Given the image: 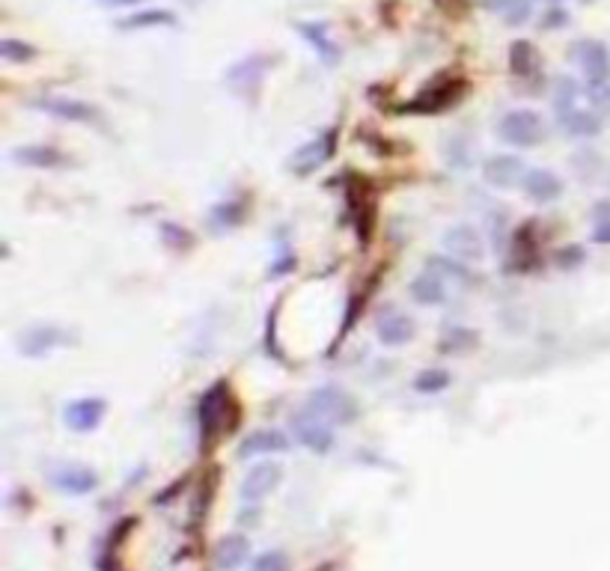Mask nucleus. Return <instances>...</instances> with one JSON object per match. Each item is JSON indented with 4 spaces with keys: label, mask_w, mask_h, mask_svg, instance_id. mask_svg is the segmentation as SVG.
Here are the masks:
<instances>
[{
    "label": "nucleus",
    "mask_w": 610,
    "mask_h": 571,
    "mask_svg": "<svg viewBox=\"0 0 610 571\" xmlns=\"http://www.w3.org/2000/svg\"><path fill=\"white\" fill-rule=\"evenodd\" d=\"M578 96H581V87H578L572 78H557V81L551 84V102H554V108L560 111V116L575 111Z\"/></svg>",
    "instance_id": "nucleus-27"
},
{
    "label": "nucleus",
    "mask_w": 610,
    "mask_h": 571,
    "mask_svg": "<svg viewBox=\"0 0 610 571\" xmlns=\"http://www.w3.org/2000/svg\"><path fill=\"white\" fill-rule=\"evenodd\" d=\"M105 3H111V6H131V3H140V0H105Z\"/></svg>",
    "instance_id": "nucleus-37"
},
{
    "label": "nucleus",
    "mask_w": 610,
    "mask_h": 571,
    "mask_svg": "<svg viewBox=\"0 0 610 571\" xmlns=\"http://www.w3.org/2000/svg\"><path fill=\"white\" fill-rule=\"evenodd\" d=\"M497 134L509 143V146H521V149H533L542 143L545 137V122L536 111H509L500 119Z\"/></svg>",
    "instance_id": "nucleus-3"
},
{
    "label": "nucleus",
    "mask_w": 610,
    "mask_h": 571,
    "mask_svg": "<svg viewBox=\"0 0 610 571\" xmlns=\"http://www.w3.org/2000/svg\"><path fill=\"white\" fill-rule=\"evenodd\" d=\"M411 298L423 307H435V304H444L447 298V286H444V277L432 274V271H423L420 277L411 280Z\"/></svg>",
    "instance_id": "nucleus-20"
},
{
    "label": "nucleus",
    "mask_w": 610,
    "mask_h": 571,
    "mask_svg": "<svg viewBox=\"0 0 610 571\" xmlns=\"http://www.w3.org/2000/svg\"><path fill=\"white\" fill-rule=\"evenodd\" d=\"M122 30H137V27H170L176 24V15L167 9H146V12H134L128 18L117 21Z\"/></svg>",
    "instance_id": "nucleus-26"
},
{
    "label": "nucleus",
    "mask_w": 610,
    "mask_h": 571,
    "mask_svg": "<svg viewBox=\"0 0 610 571\" xmlns=\"http://www.w3.org/2000/svg\"><path fill=\"white\" fill-rule=\"evenodd\" d=\"M253 571H286V557L280 551H268L253 563Z\"/></svg>",
    "instance_id": "nucleus-33"
},
{
    "label": "nucleus",
    "mask_w": 610,
    "mask_h": 571,
    "mask_svg": "<svg viewBox=\"0 0 610 571\" xmlns=\"http://www.w3.org/2000/svg\"><path fill=\"white\" fill-rule=\"evenodd\" d=\"M548 3H551V6H557V3H560V0H548Z\"/></svg>",
    "instance_id": "nucleus-39"
},
{
    "label": "nucleus",
    "mask_w": 610,
    "mask_h": 571,
    "mask_svg": "<svg viewBox=\"0 0 610 571\" xmlns=\"http://www.w3.org/2000/svg\"><path fill=\"white\" fill-rule=\"evenodd\" d=\"M557 262L560 265H578V262H584V250L581 247H563L560 253H557Z\"/></svg>",
    "instance_id": "nucleus-34"
},
{
    "label": "nucleus",
    "mask_w": 610,
    "mask_h": 571,
    "mask_svg": "<svg viewBox=\"0 0 610 571\" xmlns=\"http://www.w3.org/2000/svg\"><path fill=\"white\" fill-rule=\"evenodd\" d=\"M509 69L515 72V75H521V78H527V75H533L536 69H539V51L533 48V42H512V48H509Z\"/></svg>",
    "instance_id": "nucleus-24"
},
{
    "label": "nucleus",
    "mask_w": 610,
    "mask_h": 571,
    "mask_svg": "<svg viewBox=\"0 0 610 571\" xmlns=\"http://www.w3.org/2000/svg\"><path fill=\"white\" fill-rule=\"evenodd\" d=\"M444 247L453 259L459 262H480L483 253H486V244H483V235L468 224H459V227L447 229L444 232Z\"/></svg>",
    "instance_id": "nucleus-6"
},
{
    "label": "nucleus",
    "mask_w": 610,
    "mask_h": 571,
    "mask_svg": "<svg viewBox=\"0 0 610 571\" xmlns=\"http://www.w3.org/2000/svg\"><path fill=\"white\" fill-rule=\"evenodd\" d=\"M298 33L316 48V54H319L325 63H337V60H340V48H337V42L328 36V24H325V21H301V24H298Z\"/></svg>",
    "instance_id": "nucleus-17"
},
{
    "label": "nucleus",
    "mask_w": 610,
    "mask_h": 571,
    "mask_svg": "<svg viewBox=\"0 0 610 571\" xmlns=\"http://www.w3.org/2000/svg\"><path fill=\"white\" fill-rule=\"evenodd\" d=\"M280 479H283V467L274 461H262V464L250 467L242 482L244 503H259L262 497H268L280 485Z\"/></svg>",
    "instance_id": "nucleus-7"
},
{
    "label": "nucleus",
    "mask_w": 610,
    "mask_h": 571,
    "mask_svg": "<svg viewBox=\"0 0 610 571\" xmlns=\"http://www.w3.org/2000/svg\"><path fill=\"white\" fill-rule=\"evenodd\" d=\"M465 93V81H438L435 87H429L426 93H420L408 111H417V114H438L450 105H456Z\"/></svg>",
    "instance_id": "nucleus-8"
},
{
    "label": "nucleus",
    "mask_w": 610,
    "mask_h": 571,
    "mask_svg": "<svg viewBox=\"0 0 610 571\" xmlns=\"http://www.w3.org/2000/svg\"><path fill=\"white\" fill-rule=\"evenodd\" d=\"M51 482L66 491V494H90L96 485H99V476L96 470L90 467H81V464H66V467H57L51 473Z\"/></svg>",
    "instance_id": "nucleus-14"
},
{
    "label": "nucleus",
    "mask_w": 610,
    "mask_h": 571,
    "mask_svg": "<svg viewBox=\"0 0 610 571\" xmlns=\"http://www.w3.org/2000/svg\"><path fill=\"white\" fill-rule=\"evenodd\" d=\"M12 161H18V164H24V167L48 170V167H60V164L66 161V155H63L60 149H54V146H39V143H33V146L15 149V152H12Z\"/></svg>",
    "instance_id": "nucleus-19"
},
{
    "label": "nucleus",
    "mask_w": 610,
    "mask_h": 571,
    "mask_svg": "<svg viewBox=\"0 0 610 571\" xmlns=\"http://www.w3.org/2000/svg\"><path fill=\"white\" fill-rule=\"evenodd\" d=\"M521 188H524V194H527L533 203H539V206L557 203V200L563 197V179H560L557 173H551V170H539V167L527 170Z\"/></svg>",
    "instance_id": "nucleus-10"
},
{
    "label": "nucleus",
    "mask_w": 610,
    "mask_h": 571,
    "mask_svg": "<svg viewBox=\"0 0 610 571\" xmlns=\"http://www.w3.org/2000/svg\"><path fill=\"white\" fill-rule=\"evenodd\" d=\"M185 3H200V0H185Z\"/></svg>",
    "instance_id": "nucleus-40"
},
{
    "label": "nucleus",
    "mask_w": 610,
    "mask_h": 571,
    "mask_svg": "<svg viewBox=\"0 0 610 571\" xmlns=\"http://www.w3.org/2000/svg\"><path fill=\"white\" fill-rule=\"evenodd\" d=\"M247 554H250V545L244 536H224L215 545V566L221 571H236L247 560Z\"/></svg>",
    "instance_id": "nucleus-21"
},
{
    "label": "nucleus",
    "mask_w": 610,
    "mask_h": 571,
    "mask_svg": "<svg viewBox=\"0 0 610 571\" xmlns=\"http://www.w3.org/2000/svg\"><path fill=\"white\" fill-rule=\"evenodd\" d=\"M527 176V164L515 155H491L483 164V179L491 188H512L521 185Z\"/></svg>",
    "instance_id": "nucleus-9"
},
{
    "label": "nucleus",
    "mask_w": 610,
    "mask_h": 571,
    "mask_svg": "<svg viewBox=\"0 0 610 571\" xmlns=\"http://www.w3.org/2000/svg\"><path fill=\"white\" fill-rule=\"evenodd\" d=\"M242 221V209L239 203H224L212 212V227H233Z\"/></svg>",
    "instance_id": "nucleus-32"
},
{
    "label": "nucleus",
    "mask_w": 610,
    "mask_h": 571,
    "mask_svg": "<svg viewBox=\"0 0 610 571\" xmlns=\"http://www.w3.org/2000/svg\"><path fill=\"white\" fill-rule=\"evenodd\" d=\"M307 414L328 423V426H343V423H352L358 417V402L343 387L328 384V387H319L310 393Z\"/></svg>",
    "instance_id": "nucleus-2"
},
{
    "label": "nucleus",
    "mask_w": 610,
    "mask_h": 571,
    "mask_svg": "<svg viewBox=\"0 0 610 571\" xmlns=\"http://www.w3.org/2000/svg\"><path fill=\"white\" fill-rule=\"evenodd\" d=\"M450 372L447 369H423L417 378H414V390L417 393H441L450 387Z\"/></svg>",
    "instance_id": "nucleus-28"
},
{
    "label": "nucleus",
    "mask_w": 610,
    "mask_h": 571,
    "mask_svg": "<svg viewBox=\"0 0 610 571\" xmlns=\"http://www.w3.org/2000/svg\"><path fill=\"white\" fill-rule=\"evenodd\" d=\"M0 57L9 60V63H24V60H33V57H36V48L27 45V42L3 39V42H0Z\"/></svg>",
    "instance_id": "nucleus-30"
},
{
    "label": "nucleus",
    "mask_w": 610,
    "mask_h": 571,
    "mask_svg": "<svg viewBox=\"0 0 610 571\" xmlns=\"http://www.w3.org/2000/svg\"><path fill=\"white\" fill-rule=\"evenodd\" d=\"M560 128L569 137H596L602 131V119L590 111H569L560 116Z\"/></svg>",
    "instance_id": "nucleus-22"
},
{
    "label": "nucleus",
    "mask_w": 610,
    "mask_h": 571,
    "mask_svg": "<svg viewBox=\"0 0 610 571\" xmlns=\"http://www.w3.org/2000/svg\"><path fill=\"white\" fill-rule=\"evenodd\" d=\"M566 21H569V15H566L563 9H551V12H545V18H542V27H545V30H548V27H551V30H560V27H563Z\"/></svg>",
    "instance_id": "nucleus-35"
},
{
    "label": "nucleus",
    "mask_w": 610,
    "mask_h": 571,
    "mask_svg": "<svg viewBox=\"0 0 610 571\" xmlns=\"http://www.w3.org/2000/svg\"><path fill=\"white\" fill-rule=\"evenodd\" d=\"M334 149H337V131H328L325 137L304 143V146L289 158V167H292V173L307 176V173H313L316 167H322V164L334 155Z\"/></svg>",
    "instance_id": "nucleus-5"
},
{
    "label": "nucleus",
    "mask_w": 610,
    "mask_h": 571,
    "mask_svg": "<svg viewBox=\"0 0 610 571\" xmlns=\"http://www.w3.org/2000/svg\"><path fill=\"white\" fill-rule=\"evenodd\" d=\"M581 3H593V0H581Z\"/></svg>",
    "instance_id": "nucleus-41"
},
{
    "label": "nucleus",
    "mask_w": 610,
    "mask_h": 571,
    "mask_svg": "<svg viewBox=\"0 0 610 571\" xmlns=\"http://www.w3.org/2000/svg\"><path fill=\"white\" fill-rule=\"evenodd\" d=\"M105 411H108V402L105 399H96V396H87V399H75L66 405L63 417L69 423V429L75 432H93L102 420H105Z\"/></svg>",
    "instance_id": "nucleus-11"
},
{
    "label": "nucleus",
    "mask_w": 610,
    "mask_h": 571,
    "mask_svg": "<svg viewBox=\"0 0 610 571\" xmlns=\"http://www.w3.org/2000/svg\"><path fill=\"white\" fill-rule=\"evenodd\" d=\"M572 57L578 60V66L587 75L590 87H608L610 78V54L605 42H578Z\"/></svg>",
    "instance_id": "nucleus-4"
},
{
    "label": "nucleus",
    "mask_w": 610,
    "mask_h": 571,
    "mask_svg": "<svg viewBox=\"0 0 610 571\" xmlns=\"http://www.w3.org/2000/svg\"><path fill=\"white\" fill-rule=\"evenodd\" d=\"M289 450V438L277 429H259V432H250L239 444V458H253V456H268V453H286Z\"/></svg>",
    "instance_id": "nucleus-15"
},
{
    "label": "nucleus",
    "mask_w": 610,
    "mask_h": 571,
    "mask_svg": "<svg viewBox=\"0 0 610 571\" xmlns=\"http://www.w3.org/2000/svg\"><path fill=\"white\" fill-rule=\"evenodd\" d=\"M426 271H432V274H438V277H453V280H459V283H468V271H465L459 262H450V259H441V256H432L429 265H426Z\"/></svg>",
    "instance_id": "nucleus-31"
},
{
    "label": "nucleus",
    "mask_w": 610,
    "mask_h": 571,
    "mask_svg": "<svg viewBox=\"0 0 610 571\" xmlns=\"http://www.w3.org/2000/svg\"><path fill=\"white\" fill-rule=\"evenodd\" d=\"M572 164H575V173L581 176V179H596L599 176V164H602V158L593 152V149H581V152H575V158H572Z\"/></svg>",
    "instance_id": "nucleus-29"
},
{
    "label": "nucleus",
    "mask_w": 610,
    "mask_h": 571,
    "mask_svg": "<svg viewBox=\"0 0 610 571\" xmlns=\"http://www.w3.org/2000/svg\"><path fill=\"white\" fill-rule=\"evenodd\" d=\"M197 417H200V438H203V447H209L218 432H230L227 426H233L236 417H242V411L236 408L227 381H218L215 387H209V390L203 393V399H200V405H197Z\"/></svg>",
    "instance_id": "nucleus-1"
},
{
    "label": "nucleus",
    "mask_w": 610,
    "mask_h": 571,
    "mask_svg": "<svg viewBox=\"0 0 610 571\" xmlns=\"http://www.w3.org/2000/svg\"><path fill=\"white\" fill-rule=\"evenodd\" d=\"M265 63H268V60H262V57H247L239 66H233V72L227 75L230 87H236V90H253V87L259 84L262 72H265Z\"/></svg>",
    "instance_id": "nucleus-23"
},
{
    "label": "nucleus",
    "mask_w": 610,
    "mask_h": 571,
    "mask_svg": "<svg viewBox=\"0 0 610 571\" xmlns=\"http://www.w3.org/2000/svg\"><path fill=\"white\" fill-rule=\"evenodd\" d=\"M72 343V337L66 334V331H60V328H30L21 340H18V348L27 354V357H42V354H48L51 348H60V345H69Z\"/></svg>",
    "instance_id": "nucleus-16"
},
{
    "label": "nucleus",
    "mask_w": 610,
    "mask_h": 571,
    "mask_svg": "<svg viewBox=\"0 0 610 571\" xmlns=\"http://www.w3.org/2000/svg\"><path fill=\"white\" fill-rule=\"evenodd\" d=\"M378 340L390 348L414 340V319L405 313H387L384 319H378Z\"/></svg>",
    "instance_id": "nucleus-18"
},
{
    "label": "nucleus",
    "mask_w": 610,
    "mask_h": 571,
    "mask_svg": "<svg viewBox=\"0 0 610 571\" xmlns=\"http://www.w3.org/2000/svg\"><path fill=\"white\" fill-rule=\"evenodd\" d=\"M441 6H450V3H456V0H438Z\"/></svg>",
    "instance_id": "nucleus-38"
},
{
    "label": "nucleus",
    "mask_w": 610,
    "mask_h": 571,
    "mask_svg": "<svg viewBox=\"0 0 610 571\" xmlns=\"http://www.w3.org/2000/svg\"><path fill=\"white\" fill-rule=\"evenodd\" d=\"M596 241H602V244H610V221L596 229Z\"/></svg>",
    "instance_id": "nucleus-36"
},
{
    "label": "nucleus",
    "mask_w": 610,
    "mask_h": 571,
    "mask_svg": "<svg viewBox=\"0 0 610 571\" xmlns=\"http://www.w3.org/2000/svg\"><path fill=\"white\" fill-rule=\"evenodd\" d=\"M292 429H295V438L310 447L313 453H328L334 447V432L328 429V423L310 417V414H301L292 420Z\"/></svg>",
    "instance_id": "nucleus-13"
},
{
    "label": "nucleus",
    "mask_w": 610,
    "mask_h": 571,
    "mask_svg": "<svg viewBox=\"0 0 610 571\" xmlns=\"http://www.w3.org/2000/svg\"><path fill=\"white\" fill-rule=\"evenodd\" d=\"M483 3H486V9L497 12L509 27L524 24L533 12V0H483Z\"/></svg>",
    "instance_id": "nucleus-25"
},
{
    "label": "nucleus",
    "mask_w": 610,
    "mask_h": 571,
    "mask_svg": "<svg viewBox=\"0 0 610 571\" xmlns=\"http://www.w3.org/2000/svg\"><path fill=\"white\" fill-rule=\"evenodd\" d=\"M33 108L57 116V119H66V122H96V116H99L96 108H90L87 102L69 99V96H42V99H33Z\"/></svg>",
    "instance_id": "nucleus-12"
}]
</instances>
